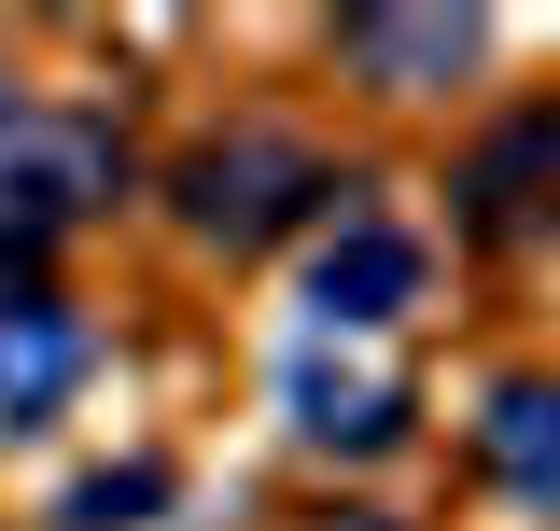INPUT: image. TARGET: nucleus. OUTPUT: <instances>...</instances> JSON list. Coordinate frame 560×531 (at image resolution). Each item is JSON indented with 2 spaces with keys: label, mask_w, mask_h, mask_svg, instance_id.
<instances>
[{
  "label": "nucleus",
  "mask_w": 560,
  "mask_h": 531,
  "mask_svg": "<svg viewBox=\"0 0 560 531\" xmlns=\"http://www.w3.org/2000/svg\"><path fill=\"white\" fill-rule=\"evenodd\" d=\"M308 197H337V182H323V154H294V140H210V154H183V210H197L210 238H267V224H294Z\"/></svg>",
  "instance_id": "1"
},
{
  "label": "nucleus",
  "mask_w": 560,
  "mask_h": 531,
  "mask_svg": "<svg viewBox=\"0 0 560 531\" xmlns=\"http://www.w3.org/2000/svg\"><path fill=\"white\" fill-rule=\"evenodd\" d=\"M0 224L14 238H57L70 210H98L113 197V127H14V154H0Z\"/></svg>",
  "instance_id": "2"
},
{
  "label": "nucleus",
  "mask_w": 560,
  "mask_h": 531,
  "mask_svg": "<svg viewBox=\"0 0 560 531\" xmlns=\"http://www.w3.org/2000/svg\"><path fill=\"white\" fill-rule=\"evenodd\" d=\"M407 294H420V238L407 224H378V210H350L337 238H323V266H308V308L323 322H407Z\"/></svg>",
  "instance_id": "3"
},
{
  "label": "nucleus",
  "mask_w": 560,
  "mask_h": 531,
  "mask_svg": "<svg viewBox=\"0 0 560 531\" xmlns=\"http://www.w3.org/2000/svg\"><path fill=\"white\" fill-rule=\"evenodd\" d=\"M337 57L364 84H448L477 57V14H337Z\"/></svg>",
  "instance_id": "4"
},
{
  "label": "nucleus",
  "mask_w": 560,
  "mask_h": 531,
  "mask_svg": "<svg viewBox=\"0 0 560 531\" xmlns=\"http://www.w3.org/2000/svg\"><path fill=\"white\" fill-rule=\"evenodd\" d=\"M70 378H84V322L43 308V294H14V308H0V420L70 405Z\"/></svg>",
  "instance_id": "5"
},
{
  "label": "nucleus",
  "mask_w": 560,
  "mask_h": 531,
  "mask_svg": "<svg viewBox=\"0 0 560 531\" xmlns=\"http://www.w3.org/2000/svg\"><path fill=\"white\" fill-rule=\"evenodd\" d=\"M477 448H490V475H504L518 504H560V392H504L477 420Z\"/></svg>",
  "instance_id": "6"
},
{
  "label": "nucleus",
  "mask_w": 560,
  "mask_h": 531,
  "mask_svg": "<svg viewBox=\"0 0 560 531\" xmlns=\"http://www.w3.org/2000/svg\"><path fill=\"white\" fill-rule=\"evenodd\" d=\"M294 420H308L323 448H393L407 392H393V378H337V364H308V378H294Z\"/></svg>",
  "instance_id": "7"
},
{
  "label": "nucleus",
  "mask_w": 560,
  "mask_h": 531,
  "mask_svg": "<svg viewBox=\"0 0 560 531\" xmlns=\"http://www.w3.org/2000/svg\"><path fill=\"white\" fill-rule=\"evenodd\" d=\"M547 154H560V113H533V127H504L477 168H463V197H477V210H504L518 182H533V168H547Z\"/></svg>",
  "instance_id": "8"
},
{
  "label": "nucleus",
  "mask_w": 560,
  "mask_h": 531,
  "mask_svg": "<svg viewBox=\"0 0 560 531\" xmlns=\"http://www.w3.org/2000/svg\"><path fill=\"white\" fill-rule=\"evenodd\" d=\"M154 504V462H127V475H84L70 489V531H113V518H140Z\"/></svg>",
  "instance_id": "9"
}]
</instances>
